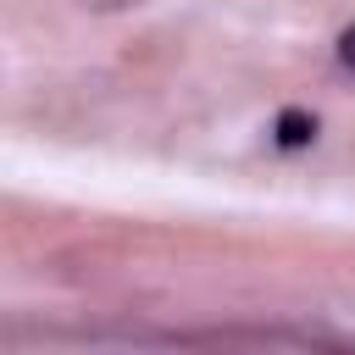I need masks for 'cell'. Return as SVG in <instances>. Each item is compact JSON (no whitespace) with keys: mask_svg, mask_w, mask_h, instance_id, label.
Here are the masks:
<instances>
[{"mask_svg":"<svg viewBox=\"0 0 355 355\" xmlns=\"http://www.w3.org/2000/svg\"><path fill=\"white\" fill-rule=\"evenodd\" d=\"M311 139H316V116H305V111H283L277 116V144L283 150H300Z\"/></svg>","mask_w":355,"mask_h":355,"instance_id":"cell-1","label":"cell"},{"mask_svg":"<svg viewBox=\"0 0 355 355\" xmlns=\"http://www.w3.org/2000/svg\"><path fill=\"white\" fill-rule=\"evenodd\" d=\"M338 61L355 72V28H344V33H338Z\"/></svg>","mask_w":355,"mask_h":355,"instance_id":"cell-2","label":"cell"}]
</instances>
